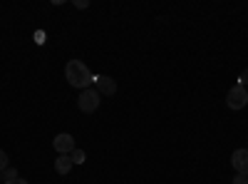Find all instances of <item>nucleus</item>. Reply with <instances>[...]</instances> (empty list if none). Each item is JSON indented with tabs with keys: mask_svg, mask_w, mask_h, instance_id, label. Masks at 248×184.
Wrapping results in <instances>:
<instances>
[{
	"mask_svg": "<svg viewBox=\"0 0 248 184\" xmlns=\"http://www.w3.org/2000/svg\"><path fill=\"white\" fill-rule=\"evenodd\" d=\"M231 165H233L236 174L248 177V150H236V152L231 154Z\"/></svg>",
	"mask_w": 248,
	"mask_h": 184,
	"instance_id": "423d86ee",
	"label": "nucleus"
},
{
	"mask_svg": "<svg viewBox=\"0 0 248 184\" xmlns=\"http://www.w3.org/2000/svg\"><path fill=\"white\" fill-rule=\"evenodd\" d=\"M75 8H79V10L90 8V0H75Z\"/></svg>",
	"mask_w": 248,
	"mask_h": 184,
	"instance_id": "f8f14e48",
	"label": "nucleus"
},
{
	"mask_svg": "<svg viewBox=\"0 0 248 184\" xmlns=\"http://www.w3.org/2000/svg\"><path fill=\"white\" fill-rule=\"evenodd\" d=\"M65 77H67V83L77 90H87L92 85V72L82 60H70V63L65 65Z\"/></svg>",
	"mask_w": 248,
	"mask_h": 184,
	"instance_id": "f257e3e1",
	"label": "nucleus"
},
{
	"mask_svg": "<svg viewBox=\"0 0 248 184\" xmlns=\"http://www.w3.org/2000/svg\"><path fill=\"white\" fill-rule=\"evenodd\" d=\"M102 95L97 92V90H92V87H87V90H82L79 92V97H77V107L85 112V115H90V112H94L97 107H99V100Z\"/></svg>",
	"mask_w": 248,
	"mask_h": 184,
	"instance_id": "f03ea898",
	"label": "nucleus"
},
{
	"mask_svg": "<svg viewBox=\"0 0 248 184\" xmlns=\"http://www.w3.org/2000/svg\"><path fill=\"white\" fill-rule=\"evenodd\" d=\"M226 105H229L231 110H243V107L248 105V90L241 87V85L231 87L229 95H226Z\"/></svg>",
	"mask_w": 248,
	"mask_h": 184,
	"instance_id": "7ed1b4c3",
	"label": "nucleus"
},
{
	"mask_svg": "<svg viewBox=\"0 0 248 184\" xmlns=\"http://www.w3.org/2000/svg\"><path fill=\"white\" fill-rule=\"evenodd\" d=\"M5 184H28V179H23V177H17V179H13V182H5Z\"/></svg>",
	"mask_w": 248,
	"mask_h": 184,
	"instance_id": "2eb2a0df",
	"label": "nucleus"
},
{
	"mask_svg": "<svg viewBox=\"0 0 248 184\" xmlns=\"http://www.w3.org/2000/svg\"><path fill=\"white\" fill-rule=\"evenodd\" d=\"M238 85H241V87H246V85H248V67L238 75Z\"/></svg>",
	"mask_w": 248,
	"mask_h": 184,
	"instance_id": "9d476101",
	"label": "nucleus"
},
{
	"mask_svg": "<svg viewBox=\"0 0 248 184\" xmlns=\"http://www.w3.org/2000/svg\"><path fill=\"white\" fill-rule=\"evenodd\" d=\"M3 169H8V154L0 150V172H3Z\"/></svg>",
	"mask_w": 248,
	"mask_h": 184,
	"instance_id": "9b49d317",
	"label": "nucleus"
},
{
	"mask_svg": "<svg viewBox=\"0 0 248 184\" xmlns=\"http://www.w3.org/2000/svg\"><path fill=\"white\" fill-rule=\"evenodd\" d=\"M35 43H45V33H43V30L35 33Z\"/></svg>",
	"mask_w": 248,
	"mask_h": 184,
	"instance_id": "ddd939ff",
	"label": "nucleus"
},
{
	"mask_svg": "<svg viewBox=\"0 0 248 184\" xmlns=\"http://www.w3.org/2000/svg\"><path fill=\"white\" fill-rule=\"evenodd\" d=\"M92 83L97 85V92H99V95L112 97V95L117 92V83H114L112 77H107V75H99V77H94V75H92Z\"/></svg>",
	"mask_w": 248,
	"mask_h": 184,
	"instance_id": "39448f33",
	"label": "nucleus"
},
{
	"mask_svg": "<svg viewBox=\"0 0 248 184\" xmlns=\"http://www.w3.org/2000/svg\"><path fill=\"white\" fill-rule=\"evenodd\" d=\"M72 167H75V162H72L70 154H60V157L55 159V172H57V174H70Z\"/></svg>",
	"mask_w": 248,
	"mask_h": 184,
	"instance_id": "0eeeda50",
	"label": "nucleus"
},
{
	"mask_svg": "<svg viewBox=\"0 0 248 184\" xmlns=\"http://www.w3.org/2000/svg\"><path fill=\"white\" fill-rule=\"evenodd\" d=\"M231 184H246V177H241V174H236V177H233V182H231Z\"/></svg>",
	"mask_w": 248,
	"mask_h": 184,
	"instance_id": "4468645a",
	"label": "nucleus"
},
{
	"mask_svg": "<svg viewBox=\"0 0 248 184\" xmlns=\"http://www.w3.org/2000/svg\"><path fill=\"white\" fill-rule=\"evenodd\" d=\"M70 157H72V162H75V165H85V159H87L85 150H77V147L72 150V154H70Z\"/></svg>",
	"mask_w": 248,
	"mask_h": 184,
	"instance_id": "6e6552de",
	"label": "nucleus"
},
{
	"mask_svg": "<svg viewBox=\"0 0 248 184\" xmlns=\"http://www.w3.org/2000/svg\"><path fill=\"white\" fill-rule=\"evenodd\" d=\"M52 147H55L57 154H72V150H75V137L67 134V132H60V134L52 139Z\"/></svg>",
	"mask_w": 248,
	"mask_h": 184,
	"instance_id": "20e7f679",
	"label": "nucleus"
},
{
	"mask_svg": "<svg viewBox=\"0 0 248 184\" xmlns=\"http://www.w3.org/2000/svg\"><path fill=\"white\" fill-rule=\"evenodd\" d=\"M246 184H248V177H246Z\"/></svg>",
	"mask_w": 248,
	"mask_h": 184,
	"instance_id": "dca6fc26",
	"label": "nucleus"
},
{
	"mask_svg": "<svg viewBox=\"0 0 248 184\" xmlns=\"http://www.w3.org/2000/svg\"><path fill=\"white\" fill-rule=\"evenodd\" d=\"M20 174H17V169L15 167H8V169H3V177L0 179H5V182H13V179H17Z\"/></svg>",
	"mask_w": 248,
	"mask_h": 184,
	"instance_id": "1a4fd4ad",
	"label": "nucleus"
}]
</instances>
